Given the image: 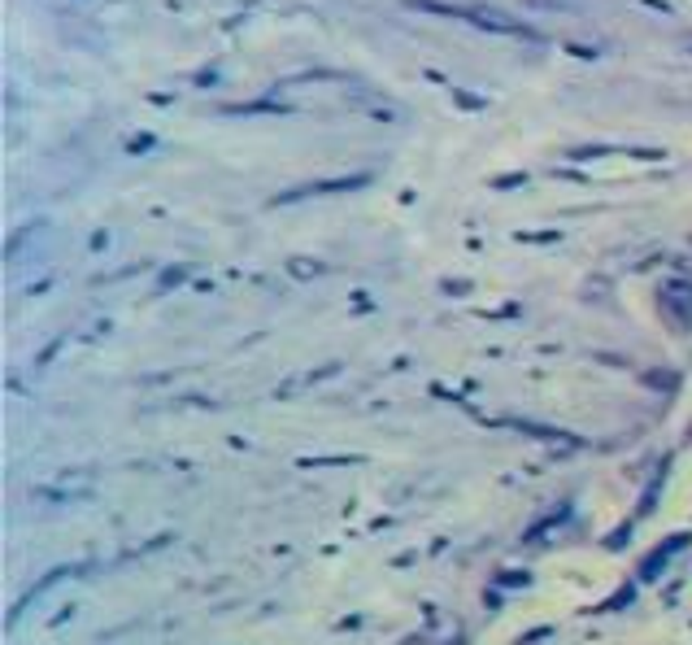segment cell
I'll return each instance as SVG.
<instances>
[{
	"label": "cell",
	"instance_id": "3957f363",
	"mask_svg": "<svg viewBox=\"0 0 692 645\" xmlns=\"http://www.w3.org/2000/svg\"><path fill=\"white\" fill-rule=\"evenodd\" d=\"M144 149H153V136H135L131 144H127V153H144Z\"/></svg>",
	"mask_w": 692,
	"mask_h": 645
},
{
	"label": "cell",
	"instance_id": "7a4b0ae2",
	"mask_svg": "<svg viewBox=\"0 0 692 645\" xmlns=\"http://www.w3.org/2000/svg\"><path fill=\"white\" fill-rule=\"evenodd\" d=\"M453 101H458L461 109H484V101H479V97H470V92H453Z\"/></svg>",
	"mask_w": 692,
	"mask_h": 645
},
{
	"label": "cell",
	"instance_id": "277c9868",
	"mask_svg": "<svg viewBox=\"0 0 692 645\" xmlns=\"http://www.w3.org/2000/svg\"><path fill=\"white\" fill-rule=\"evenodd\" d=\"M640 4H649V9H658V13H671V4H666V0H640Z\"/></svg>",
	"mask_w": 692,
	"mask_h": 645
},
{
	"label": "cell",
	"instance_id": "6da1fadb",
	"mask_svg": "<svg viewBox=\"0 0 692 645\" xmlns=\"http://www.w3.org/2000/svg\"><path fill=\"white\" fill-rule=\"evenodd\" d=\"M414 9H427V13H444V18H461V22H470V27H484V31L493 35H523V39H540L536 27L527 22H514V18H501L493 9H461V4H440V0H409Z\"/></svg>",
	"mask_w": 692,
	"mask_h": 645
}]
</instances>
